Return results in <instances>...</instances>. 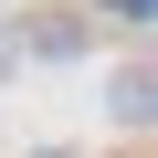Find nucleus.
<instances>
[{
  "mask_svg": "<svg viewBox=\"0 0 158 158\" xmlns=\"http://www.w3.org/2000/svg\"><path fill=\"white\" fill-rule=\"evenodd\" d=\"M0 74H21V21H0Z\"/></svg>",
  "mask_w": 158,
  "mask_h": 158,
  "instance_id": "nucleus-2",
  "label": "nucleus"
},
{
  "mask_svg": "<svg viewBox=\"0 0 158 158\" xmlns=\"http://www.w3.org/2000/svg\"><path fill=\"white\" fill-rule=\"evenodd\" d=\"M116 127H148V63L116 74Z\"/></svg>",
  "mask_w": 158,
  "mask_h": 158,
  "instance_id": "nucleus-1",
  "label": "nucleus"
},
{
  "mask_svg": "<svg viewBox=\"0 0 158 158\" xmlns=\"http://www.w3.org/2000/svg\"><path fill=\"white\" fill-rule=\"evenodd\" d=\"M106 11H116V32H148V0H106Z\"/></svg>",
  "mask_w": 158,
  "mask_h": 158,
  "instance_id": "nucleus-3",
  "label": "nucleus"
}]
</instances>
